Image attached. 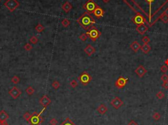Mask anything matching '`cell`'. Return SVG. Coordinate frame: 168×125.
Returning <instances> with one entry per match:
<instances>
[{"mask_svg": "<svg viewBox=\"0 0 168 125\" xmlns=\"http://www.w3.org/2000/svg\"><path fill=\"white\" fill-rule=\"evenodd\" d=\"M130 7L131 5L142 1V4L136 7L134 9L140 7L136 11V13L142 12L147 22V26L151 27L156 22L160 19L162 15L166 13L168 10V0H123Z\"/></svg>", "mask_w": 168, "mask_h": 125, "instance_id": "obj_1", "label": "cell"}, {"mask_svg": "<svg viewBox=\"0 0 168 125\" xmlns=\"http://www.w3.org/2000/svg\"><path fill=\"white\" fill-rule=\"evenodd\" d=\"M76 22H78L81 27L86 31H88L91 28H92L96 23L94 19L91 16L90 13L85 12L80 16Z\"/></svg>", "mask_w": 168, "mask_h": 125, "instance_id": "obj_2", "label": "cell"}, {"mask_svg": "<svg viewBox=\"0 0 168 125\" xmlns=\"http://www.w3.org/2000/svg\"><path fill=\"white\" fill-rule=\"evenodd\" d=\"M45 109L46 108L43 107V109L40 113L35 111V112H34L32 114L31 119H30V123L31 125H40L43 122L44 119L41 116V115L45 110Z\"/></svg>", "mask_w": 168, "mask_h": 125, "instance_id": "obj_3", "label": "cell"}, {"mask_svg": "<svg viewBox=\"0 0 168 125\" xmlns=\"http://www.w3.org/2000/svg\"><path fill=\"white\" fill-rule=\"evenodd\" d=\"M86 35L91 40H92L93 41H96L101 36V32L97 29L95 26H93L89 29L88 31H87Z\"/></svg>", "mask_w": 168, "mask_h": 125, "instance_id": "obj_4", "label": "cell"}, {"mask_svg": "<svg viewBox=\"0 0 168 125\" xmlns=\"http://www.w3.org/2000/svg\"><path fill=\"white\" fill-rule=\"evenodd\" d=\"M78 81L80 82L83 86H87L91 81H92V77L91 75L87 71L82 72L79 77H78Z\"/></svg>", "mask_w": 168, "mask_h": 125, "instance_id": "obj_5", "label": "cell"}, {"mask_svg": "<svg viewBox=\"0 0 168 125\" xmlns=\"http://www.w3.org/2000/svg\"><path fill=\"white\" fill-rule=\"evenodd\" d=\"M4 5L10 12H13L20 6V3L17 0H7Z\"/></svg>", "mask_w": 168, "mask_h": 125, "instance_id": "obj_6", "label": "cell"}, {"mask_svg": "<svg viewBox=\"0 0 168 125\" xmlns=\"http://www.w3.org/2000/svg\"><path fill=\"white\" fill-rule=\"evenodd\" d=\"M99 5H97V3L94 1V0H87V1L83 5V8L86 10V12L91 14L93 13L95 9Z\"/></svg>", "mask_w": 168, "mask_h": 125, "instance_id": "obj_7", "label": "cell"}, {"mask_svg": "<svg viewBox=\"0 0 168 125\" xmlns=\"http://www.w3.org/2000/svg\"><path fill=\"white\" fill-rule=\"evenodd\" d=\"M131 21H132L135 24H136L137 26L140 25V24H147V22L146 19L140 13H136V15L133 18H132Z\"/></svg>", "mask_w": 168, "mask_h": 125, "instance_id": "obj_8", "label": "cell"}, {"mask_svg": "<svg viewBox=\"0 0 168 125\" xmlns=\"http://www.w3.org/2000/svg\"><path fill=\"white\" fill-rule=\"evenodd\" d=\"M128 82V79L124 77H120L115 82V87L118 88H123L126 87V84Z\"/></svg>", "mask_w": 168, "mask_h": 125, "instance_id": "obj_9", "label": "cell"}, {"mask_svg": "<svg viewBox=\"0 0 168 125\" xmlns=\"http://www.w3.org/2000/svg\"><path fill=\"white\" fill-rule=\"evenodd\" d=\"M124 104V102L122 101V100L120 98L116 96L115 98L112 99L110 102V105L113 107L114 108L116 109H118Z\"/></svg>", "mask_w": 168, "mask_h": 125, "instance_id": "obj_10", "label": "cell"}, {"mask_svg": "<svg viewBox=\"0 0 168 125\" xmlns=\"http://www.w3.org/2000/svg\"><path fill=\"white\" fill-rule=\"evenodd\" d=\"M9 94H10V96L13 98V99H17L19 96H21L22 94V92L20 89H19L17 87H13L11 89L9 90Z\"/></svg>", "mask_w": 168, "mask_h": 125, "instance_id": "obj_11", "label": "cell"}, {"mask_svg": "<svg viewBox=\"0 0 168 125\" xmlns=\"http://www.w3.org/2000/svg\"><path fill=\"white\" fill-rule=\"evenodd\" d=\"M135 73H136L140 78H142L147 73V70L143 66L139 65V66L136 67V69L135 70Z\"/></svg>", "mask_w": 168, "mask_h": 125, "instance_id": "obj_12", "label": "cell"}, {"mask_svg": "<svg viewBox=\"0 0 168 125\" xmlns=\"http://www.w3.org/2000/svg\"><path fill=\"white\" fill-rule=\"evenodd\" d=\"M51 103V100L47 95H43L40 99V104L44 108H46L47 107L49 106V105Z\"/></svg>", "mask_w": 168, "mask_h": 125, "instance_id": "obj_13", "label": "cell"}, {"mask_svg": "<svg viewBox=\"0 0 168 125\" xmlns=\"http://www.w3.org/2000/svg\"><path fill=\"white\" fill-rule=\"evenodd\" d=\"M84 52L88 56H91L93 54H94L95 53L96 49H95L94 47L92 46L90 44H89L84 48Z\"/></svg>", "mask_w": 168, "mask_h": 125, "instance_id": "obj_14", "label": "cell"}, {"mask_svg": "<svg viewBox=\"0 0 168 125\" xmlns=\"http://www.w3.org/2000/svg\"><path fill=\"white\" fill-rule=\"evenodd\" d=\"M136 31H138V33H140L141 35H143V34H145V33L148 30V26L146 25L145 24H140V25H138L136 26Z\"/></svg>", "mask_w": 168, "mask_h": 125, "instance_id": "obj_15", "label": "cell"}, {"mask_svg": "<svg viewBox=\"0 0 168 125\" xmlns=\"http://www.w3.org/2000/svg\"><path fill=\"white\" fill-rule=\"evenodd\" d=\"M104 13H105V12H104L103 9L98 6L97 8L95 9V10H94V12H93V14L94 15V17H96L97 19H101V17H103L104 16Z\"/></svg>", "mask_w": 168, "mask_h": 125, "instance_id": "obj_16", "label": "cell"}, {"mask_svg": "<svg viewBox=\"0 0 168 125\" xmlns=\"http://www.w3.org/2000/svg\"><path fill=\"white\" fill-rule=\"evenodd\" d=\"M130 48L131 50H133L135 52H137L139 51V49H141V45L140 44L136 41H134L130 45Z\"/></svg>", "mask_w": 168, "mask_h": 125, "instance_id": "obj_17", "label": "cell"}, {"mask_svg": "<svg viewBox=\"0 0 168 125\" xmlns=\"http://www.w3.org/2000/svg\"><path fill=\"white\" fill-rule=\"evenodd\" d=\"M9 118L8 113L5 110H1L0 111V121H1L2 123H6L7 120Z\"/></svg>", "mask_w": 168, "mask_h": 125, "instance_id": "obj_18", "label": "cell"}, {"mask_svg": "<svg viewBox=\"0 0 168 125\" xmlns=\"http://www.w3.org/2000/svg\"><path fill=\"white\" fill-rule=\"evenodd\" d=\"M62 9H63V10H64L66 13H69L70 11L72 9V5L71 3H70L69 1H66V2L62 5Z\"/></svg>", "mask_w": 168, "mask_h": 125, "instance_id": "obj_19", "label": "cell"}, {"mask_svg": "<svg viewBox=\"0 0 168 125\" xmlns=\"http://www.w3.org/2000/svg\"><path fill=\"white\" fill-rule=\"evenodd\" d=\"M97 111L100 113L101 115H105L106 113L108 111V107L105 104H101L97 109Z\"/></svg>", "mask_w": 168, "mask_h": 125, "instance_id": "obj_20", "label": "cell"}, {"mask_svg": "<svg viewBox=\"0 0 168 125\" xmlns=\"http://www.w3.org/2000/svg\"><path fill=\"white\" fill-rule=\"evenodd\" d=\"M141 50L143 53L147 54V53H148V52L150 51V50H151V47H150V46L148 44H144L143 45L141 46Z\"/></svg>", "mask_w": 168, "mask_h": 125, "instance_id": "obj_21", "label": "cell"}, {"mask_svg": "<svg viewBox=\"0 0 168 125\" xmlns=\"http://www.w3.org/2000/svg\"><path fill=\"white\" fill-rule=\"evenodd\" d=\"M60 125H76L73 121H72L70 118H66V119L63 121Z\"/></svg>", "mask_w": 168, "mask_h": 125, "instance_id": "obj_22", "label": "cell"}, {"mask_svg": "<svg viewBox=\"0 0 168 125\" xmlns=\"http://www.w3.org/2000/svg\"><path fill=\"white\" fill-rule=\"evenodd\" d=\"M34 92H35V90H34V88L32 87H31V86H29V87L26 88V92L28 95H29V96H32V94H34Z\"/></svg>", "mask_w": 168, "mask_h": 125, "instance_id": "obj_23", "label": "cell"}, {"mask_svg": "<svg viewBox=\"0 0 168 125\" xmlns=\"http://www.w3.org/2000/svg\"><path fill=\"white\" fill-rule=\"evenodd\" d=\"M61 24L63 25V27L64 28H67L68 26H69L70 24V22L68 19H63L62 22H61Z\"/></svg>", "mask_w": 168, "mask_h": 125, "instance_id": "obj_24", "label": "cell"}, {"mask_svg": "<svg viewBox=\"0 0 168 125\" xmlns=\"http://www.w3.org/2000/svg\"><path fill=\"white\" fill-rule=\"evenodd\" d=\"M38 41H39L38 38L36 36H32L29 39V41L30 42V43L33 44V45H36L38 43Z\"/></svg>", "mask_w": 168, "mask_h": 125, "instance_id": "obj_25", "label": "cell"}, {"mask_svg": "<svg viewBox=\"0 0 168 125\" xmlns=\"http://www.w3.org/2000/svg\"><path fill=\"white\" fill-rule=\"evenodd\" d=\"M35 29H36L38 32H42V31L45 29V28L44 26L42 25V24H38V25L35 27Z\"/></svg>", "mask_w": 168, "mask_h": 125, "instance_id": "obj_26", "label": "cell"}, {"mask_svg": "<svg viewBox=\"0 0 168 125\" xmlns=\"http://www.w3.org/2000/svg\"><path fill=\"white\" fill-rule=\"evenodd\" d=\"M31 117H32V114H30L29 112H26L25 113H24L23 118L25 119L26 121H27L28 123H29L30 121Z\"/></svg>", "mask_w": 168, "mask_h": 125, "instance_id": "obj_27", "label": "cell"}, {"mask_svg": "<svg viewBox=\"0 0 168 125\" xmlns=\"http://www.w3.org/2000/svg\"><path fill=\"white\" fill-rule=\"evenodd\" d=\"M160 19H161V20L164 22V23L166 24L168 23V14H167V13H165V14H164V15H162V17H161V18H160Z\"/></svg>", "mask_w": 168, "mask_h": 125, "instance_id": "obj_28", "label": "cell"}, {"mask_svg": "<svg viewBox=\"0 0 168 125\" xmlns=\"http://www.w3.org/2000/svg\"><path fill=\"white\" fill-rule=\"evenodd\" d=\"M152 118H153L155 121H159L161 118V115L160 113L154 112L152 115Z\"/></svg>", "mask_w": 168, "mask_h": 125, "instance_id": "obj_29", "label": "cell"}, {"mask_svg": "<svg viewBox=\"0 0 168 125\" xmlns=\"http://www.w3.org/2000/svg\"><path fill=\"white\" fill-rule=\"evenodd\" d=\"M20 81H21V79L17 75H15L11 78V82L14 84H18L20 82Z\"/></svg>", "mask_w": 168, "mask_h": 125, "instance_id": "obj_30", "label": "cell"}, {"mask_svg": "<svg viewBox=\"0 0 168 125\" xmlns=\"http://www.w3.org/2000/svg\"><path fill=\"white\" fill-rule=\"evenodd\" d=\"M70 87H71L72 88H76L78 86V83L76 80L73 79V80H72L71 81H70Z\"/></svg>", "mask_w": 168, "mask_h": 125, "instance_id": "obj_31", "label": "cell"}, {"mask_svg": "<svg viewBox=\"0 0 168 125\" xmlns=\"http://www.w3.org/2000/svg\"><path fill=\"white\" fill-rule=\"evenodd\" d=\"M52 87L55 90H57L60 87V83L57 81H54L52 83Z\"/></svg>", "mask_w": 168, "mask_h": 125, "instance_id": "obj_32", "label": "cell"}, {"mask_svg": "<svg viewBox=\"0 0 168 125\" xmlns=\"http://www.w3.org/2000/svg\"><path fill=\"white\" fill-rule=\"evenodd\" d=\"M87 36L86 35V33H82L81 35H80V36H79V39H80L81 41H86L87 39Z\"/></svg>", "mask_w": 168, "mask_h": 125, "instance_id": "obj_33", "label": "cell"}, {"mask_svg": "<svg viewBox=\"0 0 168 125\" xmlns=\"http://www.w3.org/2000/svg\"><path fill=\"white\" fill-rule=\"evenodd\" d=\"M24 48L26 50H27V51H30V50H31L33 48V47H32V45L31 44L29 43H26L25 45L24 46Z\"/></svg>", "mask_w": 168, "mask_h": 125, "instance_id": "obj_34", "label": "cell"}, {"mask_svg": "<svg viewBox=\"0 0 168 125\" xmlns=\"http://www.w3.org/2000/svg\"><path fill=\"white\" fill-rule=\"evenodd\" d=\"M156 97H157L158 99L162 100V99H163V98L165 97V94H164V93L162 92V91H159V92L156 94Z\"/></svg>", "mask_w": 168, "mask_h": 125, "instance_id": "obj_35", "label": "cell"}, {"mask_svg": "<svg viewBox=\"0 0 168 125\" xmlns=\"http://www.w3.org/2000/svg\"><path fill=\"white\" fill-rule=\"evenodd\" d=\"M142 41L144 43V44H148V43L150 41V39L148 36H144L142 39Z\"/></svg>", "mask_w": 168, "mask_h": 125, "instance_id": "obj_36", "label": "cell"}, {"mask_svg": "<svg viewBox=\"0 0 168 125\" xmlns=\"http://www.w3.org/2000/svg\"><path fill=\"white\" fill-rule=\"evenodd\" d=\"M160 70H161L162 73H166L168 71V66H167L166 65H163L160 67Z\"/></svg>", "mask_w": 168, "mask_h": 125, "instance_id": "obj_37", "label": "cell"}, {"mask_svg": "<svg viewBox=\"0 0 168 125\" xmlns=\"http://www.w3.org/2000/svg\"><path fill=\"white\" fill-rule=\"evenodd\" d=\"M59 123V121H57V119L55 118H52L49 121V124L51 125H57Z\"/></svg>", "mask_w": 168, "mask_h": 125, "instance_id": "obj_38", "label": "cell"}, {"mask_svg": "<svg viewBox=\"0 0 168 125\" xmlns=\"http://www.w3.org/2000/svg\"><path fill=\"white\" fill-rule=\"evenodd\" d=\"M161 80L163 82H167L168 81V75L166 73H164L161 76Z\"/></svg>", "mask_w": 168, "mask_h": 125, "instance_id": "obj_39", "label": "cell"}, {"mask_svg": "<svg viewBox=\"0 0 168 125\" xmlns=\"http://www.w3.org/2000/svg\"><path fill=\"white\" fill-rule=\"evenodd\" d=\"M162 87L165 88V89H168V81L167 82H163L162 84Z\"/></svg>", "mask_w": 168, "mask_h": 125, "instance_id": "obj_40", "label": "cell"}, {"mask_svg": "<svg viewBox=\"0 0 168 125\" xmlns=\"http://www.w3.org/2000/svg\"><path fill=\"white\" fill-rule=\"evenodd\" d=\"M127 125H138V124H137L135 121H133V120H131V121L127 124Z\"/></svg>", "mask_w": 168, "mask_h": 125, "instance_id": "obj_41", "label": "cell"}, {"mask_svg": "<svg viewBox=\"0 0 168 125\" xmlns=\"http://www.w3.org/2000/svg\"><path fill=\"white\" fill-rule=\"evenodd\" d=\"M164 63H165V64H166L167 66H168V59H166V60H165V62H164Z\"/></svg>", "mask_w": 168, "mask_h": 125, "instance_id": "obj_42", "label": "cell"}, {"mask_svg": "<svg viewBox=\"0 0 168 125\" xmlns=\"http://www.w3.org/2000/svg\"><path fill=\"white\" fill-rule=\"evenodd\" d=\"M103 2L105 3H108L110 1V0H102Z\"/></svg>", "mask_w": 168, "mask_h": 125, "instance_id": "obj_43", "label": "cell"}, {"mask_svg": "<svg viewBox=\"0 0 168 125\" xmlns=\"http://www.w3.org/2000/svg\"><path fill=\"white\" fill-rule=\"evenodd\" d=\"M4 125V123H2L1 121H0V125Z\"/></svg>", "mask_w": 168, "mask_h": 125, "instance_id": "obj_44", "label": "cell"}, {"mask_svg": "<svg viewBox=\"0 0 168 125\" xmlns=\"http://www.w3.org/2000/svg\"><path fill=\"white\" fill-rule=\"evenodd\" d=\"M8 125V124H7V123H5L4 125Z\"/></svg>", "mask_w": 168, "mask_h": 125, "instance_id": "obj_45", "label": "cell"}, {"mask_svg": "<svg viewBox=\"0 0 168 125\" xmlns=\"http://www.w3.org/2000/svg\"><path fill=\"white\" fill-rule=\"evenodd\" d=\"M1 1V0H0V1Z\"/></svg>", "mask_w": 168, "mask_h": 125, "instance_id": "obj_46", "label": "cell"}]
</instances>
